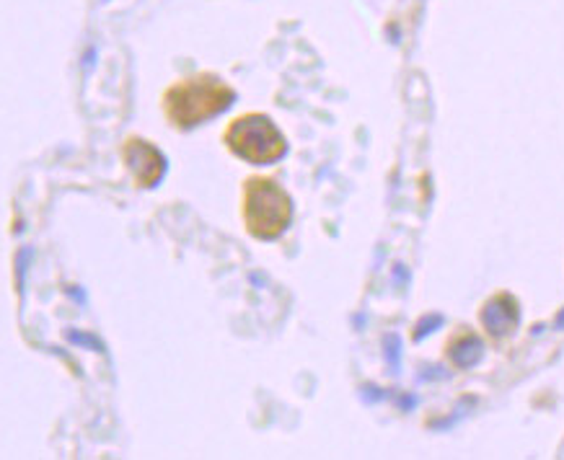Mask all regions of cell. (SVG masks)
<instances>
[{"label":"cell","instance_id":"ba28073f","mask_svg":"<svg viewBox=\"0 0 564 460\" xmlns=\"http://www.w3.org/2000/svg\"><path fill=\"white\" fill-rule=\"evenodd\" d=\"M383 346H386V362H389L391 372H398V365H401V344H398L396 334H389L383 339Z\"/></svg>","mask_w":564,"mask_h":460},{"label":"cell","instance_id":"7c38bea8","mask_svg":"<svg viewBox=\"0 0 564 460\" xmlns=\"http://www.w3.org/2000/svg\"><path fill=\"white\" fill-rule=\"evenodd\" d=\"M93 62H96V50H93V47H91V50H88V52H86V55H83V65L88 67V70H91Z\"/></svg>","mask_w":564,"mask_h":460},{"label":"cell","instance_id":"6da1fadb","mask_svg":"<svg viewBox=\"0 0 564 460\" xmlns=\"http://www.w3.org/2000/svg\"><path fill=\"white\" fill-rule=\"evenodd\" d=\"M233 101H236V93L223 81H217L213 75H199L168 88L163 104H166L168 119L176 127L187 130L223 114L225 109H231Z\"/></svg>","mask_w":564,"mask_h":460},{"label":"cell","instance_id":"5b68a950","mask_svg":"<svg viewBox=\"0 0 564 460\" xmlns=\"http://www.w3.org/2000/svg\"><path fill=\"white\" fill-rule=\"evenodd\" d=\"M518 318H521L518 303L510 295L492 297L490 303L481 308V323H484V329L490 331L492 337L510 334L518 326Z\"/></svg>","mask_w":564,"mask_h":460},{"label":"cell","instance_id":"3957f363","mask_svg":"<svg viewBox=\"0 0 564 460\" xmlns=\"http://www.w3.org/2000/svg\"><path fill=\"white\" fill-rule=\"evenodd\" d=\"M225 142L236 156L254 165L277 163L288 153V142L282 137V132L264 114H249L236 119L225 132Z\"/></svg>","mask_w":564,"mask_h":460},{"label":"cell","instance_id":"9c48e42d","mask_svg":"<svg viewBox=\"0 0 564 460\" xmlns=\"http://www.w3.org/2000/svg\"><path fill=\"white\" fill-rule=\"evenodd\" d=\"M443 326V316H427V318H422L419 323H417V331H415V341H419V339H424V337H430L432 331L435 329H440Z\"/></svg>","mask_w":564,"mask_h":460},{"label":"cell","instance_id":"30bf717a","mask_svg":"<svg viewBox=\"0 0 564 460\" xmlns=\"http://www.w3.org/2000/svg\"><path fill=\"white\" fill-rule=\"evenodd\" d=\"M34 259V248L32 246H26V248H21L18 251V256H16V266H18V290L24 292V277H26V269H29V262Z\"/></svg>","mask_w":564,"mask_h":460},{"label":"cell","instance_id":"8fae6325","mask_svg":"<svg viewBox=\"0 0 564 460\" xmlns=\"http://www.w3.org/2000/svg\"><path fill=\"white\" fill-rule=\"evenodd\" d=\"M363 398H365V401H381V398H383L381 388L365 386V388H363Z\"/></svg>","mask_w":564,"mask_h":460},{"label":"cell","instance_id":"8992f818","mask_svg":"<svg viewBox=\"0 0 564 460\" xmlns=\"http://www.w3.org/2000/svg\"><path fill=\"white\" fill-rule=\"evenodd\" d=\"M481 354H484V344L474 334H464L450 344V360L458 367H474L481 360Z\"/></svg>","mask_w":564,"mask_h":460},{"label":"cell","instance_id":"7a4b0ae2","mask_svg":"<svg viewBox=\"0 0 564 460\" xmlns=\"http://www.w3.org/2000/svg\"><path fill=\"white\" fill-rule=\"evenodd\" d=\"M243 217L251 236L272 241L282 236L293 220V202L280 184L267 179H251L246 184Z\"/></svg>","mask_w":564,"mask_h":460},{"label":"cell","instance_id":"52a82bcc","mask_svg":"<svg viewBox=\"0 0 564 460\" xmlns=\"http://www.w3.org/2000/svg\"><path fill=\"white\" fill-rule=\"evenodd\" d=\"M67 341L75 346H86V349H91V352H104V341H99V337H93V334H83V331H75V329H67Z\"/></svg>","mask_w":564,"mask_h":460},{"label":"cell","instance_id":"277c9868","mask_svg":"<svg viewBox=\"0 0 564 460\" xmlns=\"http://www.w3.org/2000/svg\"><path fill=\"white\" fill-rule=\"evenodd\" d=\"M122 156H125V163L133 173V179L137 187H145V189H153L161 184V179L166 176V156L161 153V150L148 140H127L125 150H122Z\"/></svg>","mask_w":564,"mask_h":460}]
</instances>
